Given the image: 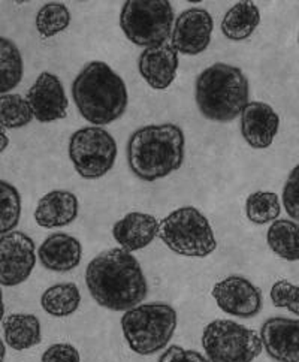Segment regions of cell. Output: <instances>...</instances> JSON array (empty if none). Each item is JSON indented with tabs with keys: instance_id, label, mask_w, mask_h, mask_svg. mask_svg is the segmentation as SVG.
Wrapping results in <instances>:
<instances>
[{
	"instance_id": "obj_1",
	"label": "cell",
	"mask_w": 299,
	"mask_h": 362,
	"mask_svg": "<svg viewBox=\"0 0 299 362\" xmlns=\"http://www.w3.org/2000/svg\"><path fill=\"white\" fill-rule=\"evenodd\" d=\"M86 284L92 298L111 312L132 310L148 293V283L141 264L122 247L98 255L87 265Z\"/></svg>"
},
{
	"instance_id": "obj_2",
	"label": "cell",
	"mask_w": 299,
	"mask_h": 362,
	"mask_svg": "<svg viewBox=\"0 0 299 362\" xmlns=\"http://www.w3.org/2000/svg\"><path fill=\"white\" fill-rule=\"evenodd\" d=\"M183 129L174 123L144 126L129 138L126 154L131 171L153 183L178 171L184 162Z\"/></svg>"
},
{
	"instance_id": "obj_3",
	"label": "cell",
	"mask_w": 299,
	"mask_h": 362,
	"mask_svg": "<svg viewBox=\"0 0 299 362\" xmlns=\"http://www.w3.org/2000/svg\"><path fill=\"white\" fill-rule=\"evenodd\" d=\"M72 98L83 117L96 126L119 120L127 110L129 95L122 76L105 62H90L76 75Z\"/></svg>"
},
{
	"instance_id": "obj_4",
	"label": "cell",
	"mask_w": 299,
	"mask_h": 362,
	"mask_svg": "<svg viewBox=\"0 0 299 362\" xmlns=\"http://www.w3.org/2000/svg\"><path fill=\"white\" fill-rule=\"evenodd\" d=\"M250 86L244 72L232 64L214 63L202 71L194 84V99L206 120L229 123L249 103Z\"/></svg>"
},
{
	"instance_id": "obj_5",
	"label": "cell",
	"mask_w": 299,
	"mask_h": 362,
	"mask_svg": "<svg viewBox=\"0 0 299 362\" xmlns=\"http://www.w3.org/2000/svg\"><path fill=\"white\" fill-rule=\"evenodd\" d=\"M177 312L165 303L139 304L122 317V331L129 347L138 355L158 354L168 346L177 329Z\"/></svg>"
},
{
	"instance_id": "obj_6",
	"label": "cell",
	"mask_w": 299,
	"mask_h": 362,
	"mask_svg": "<svg viewBox=\"0 0 299 362\" xmlns=\"http://www.w3.org/2000/svg\"><path fill=\"white\" fill-rule=\"evenodd\" d=\"M158 237L169 250L187 257H206L217 247L210 222L194 206H181L162 218Z\"/></svg>"
},
{
	"instance_id": "obj_7",
	"label": "cell",
	"mask_w": 299,
	"mask_h": 362,
	"mask_svg": "<svg viewBox=\"0 0 299 362\" xmlns=\"http://www.w3.org/2000/svg\"><path fill=\"white\" fill-rule=\"evenodd\" d=\"M174 9L168 0H129L122 8L120 28L138 47L162 45L172 35Z\"/></svg>"
},
{
	"instance_id": "obj_8",
	"label": "cell",
	"mask_w": 299,
	"mask_h": 362,
	"mask_svg": "<svg viewBox=\"0 0 299 362\" xmlns=\"http://www.w3.org/2000/svg\"><path fill=\"white\" fill-rule=\"evenodd\" d=\"M202 347L210 362H253L264 351L261 335L254 329L228 319L208 323Z\"/></svg>"
},
{
	"instance_id": "obj_9",
	"label": "cell",
	"mask_w": 299,
	"mask_h": 362,
	"mask_svg": "<svg viewBox=\"0 0 299 362\" xmlns=\"http://www.w3.org/2000/svg\"><path fill=\"white\" fill-rule=\"evenodd\" d=\"M114 136L99 126L83 127L69 139V159L78 175L98 180L107 175L117 159Z\"/></svg>"
},
{
	"instance_id": "obj_10",
	"label": "cell",
	"mask_w": 299,
	"mask_h": 362,
	"mask_svg": "<svg viewBox=\"0 0 299 362\" xmlns=\"http://www.w3.org/2000/svg\"><path fill=\"white\" fill-rule=\"evenodd\" d=\"M36 265L35 241L24 232L12 230L0 237V284L14 288L24 283Z\"/></svg>"
},
{
	"instance_id": "obj_11",
	"label": "cell",
	"mask_w": 299,
	"mask_h": 362,
	"mask_svg": "<svg viewBox=\"0 0 299 362\" xmlns=\"http://www.w3.org/2000/svg\"><path fill=\"white\" fill-rule=\"evenodd\" d=\"M211 295L222 312L241 319L254 317L261 313L264 305L261 289L241 276H230L217 281Z\"/></svg>"
},
{
	"instance_id": "obj_12",
	"label": "cell",
	"mask_w": 299,
	"mask_h": 362,
	"mask_svg": "<svg viewBox=\"0 0 299 362\" xmlns=\"http://www.w3.org/2000/svg\"><path fill=\"white\" fill-rule=\"evenodd\" d=\"M214 20L204 8H190L177 17L171 35V45L177 53L198 56L211 42Z\"/></svg>"
},
{
	"instance_id": "obj_13",
	"label": "cell",
	"mask_w": 299,
	"mask_h": 362,
	"mask_svg": "<svg viewBox=\"0 0 299 362\" xmlns=\"http://www.w3.org/2000/svg\"><path fill=\"white\" fill-rule=\"evenodd\" d=\"M25 100L29 102L33 119L41 123L61 120L68 114L69 100L63 84L59 76L51 72H42L37 76Z\"/></svg>"
},
{
	"instance_id": "obj_14",
	"label": "cell",
	"mask_w": 299,
	"mask_h": 362,
	"mask_svg": "<svg viewBox=\"0 0 299 362\" xmlns=\"http://www.w3.org/2000/svg\"><path fill=\"white\" fill-rule=\"evenodd\" d=\"M268 356L277 362H299V319L271 317L261 328Z\"/></svg>"
},
{
	"instance_id": "obj_15",
	"label": "cell",
	"mask_w": 299,
	"mask_h": 362,
	"mask_svg": "<svg viewBox=\"0 0 299 362\" xmlns=\"http://www.w3.org/2000/svg\"><path fill=\"white\" fill-rule=\"evenodd\" d=\"M279 127V114L265 102H249L241 112V134L252 148H268L274 142Z\"/></svg>"
},
{
	"instance_id": "obj_16",
	"label": "cell",
	"mask_w": 299,
	"mask_h": 362,
	"mask_svg": "<svg viewBox=\"0 0 299 362\" xmlns=\"http://www.w3.org/2000/svg\"><path fill=\"white\" fill-rule=\"evenodd\" d=\"M180 59L172 45L162 44L142 51L138 69L142 78L154 90H166L177 76Z\"/></svg>"
},
{
	"instance_id": "obj_17",
	"label": "cell",
	"mask_w": 299,
	"mask_h": 362,
	"mask_svg": "<svg viewBox=\"0 0 299 362\" xmlns=\"http://www.w3.org/2000/svg\"><path fill=\"white\" fill-rule=\"evenodd\" d=\"M160 222L151 214L129 213L112 228V235L126 252L146 249L159 235Z\"/></svg>"
},
{
	"instance_id": "obj_18",
	"label": "cell",
	"mask_w": 299,
	"mask_h": 362,
	"mask_svg": "<svg viewBox=\"0 0 299 362\" xmlns=\"http://www.w3.org/2000/svg\"><path fill=\"white\" fill-rule=\"evenodd\" d=\"M37 257L44 268L56 273H68L81 264L83 245L75 237L57 232L41 244Z\"/></svg>"
},
{
	"instance_id": "obj_19",
	"label": "cell",
	"mask_w": 299,
	"mask_h": 362,
	"mask_svg": "<svg viewBox=\"0 0 299 362\" xmlns=\"http://www.w3.org/2000/svg\"><path fill=\"white\" fill-rule=\"evenodd\" d=\"M80 211V202L72 192L53 190L39 199L35 210V221L41 228H63L75 222Z\"/></svg>"
},
{
	"instance_id": "obj_20",
	"label": "cell",
	"mask_w": 299,
	"mask_h": 362,
	"mask_svg": "<svg viewBox=\"0 0 299 362\" xmlns=\"http://www.w3.org/2000/svg\"><path fill=\"white\" fill-rule=\"evenodd\" d=\"M6 344L14 351H28L42 341L41 322L33 315L14 313L4 320Z\"/></svg>"
},
{
	"instance_id": "obj_21",
	"label": "cell",
	"mask_w": 299,
	"mask_h": 362,
	"mask_svg": "<svg viewBox=\"0 0 299 362\" xmlns=\"http://www.w3.org/2000/svg\"><path fill=\"white\" fill-rule=\"evenodd\" d=\"M261 24V12L254 2H238L223 17L222 32L230 41H245Z\"/></svg>"
},
{
	"instance_id": "obj_22",
	"label": "cell",
	"mask_w": 299,
	"mask_h": 362,
	"mask_svg": "<svg viewBox=\"0 0 299 362\" xmlns=\"http://www.w3.org/2000/svg\"><path fill=\"white\" fill-rule=\"evenodd\" d=\"M266 243L281 259L299 261V223L288 218H277L268 229Z\"/></svg>"
},
{
	"instance_id": "obj_23",
	"label": "cell",
	"mask_w": 299,
	"mask_h": 362,
	"mask_svg": "<svg viewBox=\"0 0 299 362\" xmlns=\"http://www.w3.org/2000/svg\"><path fill=\"white\" fill-rule=\"evenodd\" d=\"M81 303V292L75 283H57L41 296V305L53 317L74 315Z\"/></svg>"
},
{
	"instance_id": "obj_24",
	"label": "cell",
	"mask_w": 299,
	"mask_h": 362,
	"mask_svg": "<svg viewBox=\"0 0 299 362\" xmlns=\"http://www.w3.org/2000/svg\"><path fill=\"white\" fill-rule=\"evenodd\" d=\"M24 64L20 48L8 37L0 36V96L8 95L23 80Z\"/></svg>"
},
{
	"instance_id": "obj_25",
	"label": "cell",
	"mask_w": 299,
	"mask_h": 362,
	"mask_svg": "<svg viewBox=\"0 0 299 362\" xmlns=\"http://www.w3.org/2000/svg\"><path fill=\"white\" fill-rule=\"evenodd\" d=\"M280 211V198L274 192H254L245 201L247 218L254 225L276 222Z\"/></svg>"
},
{
	"instance_id": "obj_26",
	"label": "cell",
	"mask_w": 299,
	"mask_h": 362,
	"mask_svg": "<svg viewBox=\"0 0 299 362\" xmlns=\"http://www.w3.org/2000/svg\"><path fill=\"white\" fill-rule=\"evenodd\" d=\"M71 24V11L63 4H47L37 11L36 29L44 40H49Z\"/></svg>"
},
{
	"instance_id": "obj_27",
	"label": "cell",
	"mask_w": 299,
	"mask_h": 362,
	"mask_svg": "<svg viewBox=\"0 0 299 362\" xmlns=\"http://www.w3.org/2000/svg\"><path fill=\"white\" fill-rule=\"evenodd\" d=\"M33 120L29 102L20 95L0 96V126L4 129H20Z\"/></svg>"
},
{
	"instance_id": "obj_28",
	"label": "cell",
	"mask_w": 299,
	"mask_h": 362,
	"mask_svg": "<svg viewBox=\"0 0 299 362\" xmlns=\"http://www.w3.org/2000/svg\"><path fill=\"white\" fill-rule=\"evenodd\" d=\"M21 217V195L16 186L0 180V235L16 229Z\"/></svg>"
},
{
	"instance_id": "obj_29",
	"label": "cell",
	"mask_w": 299,
	"mask_h": 362,
	"mask_svg": "<svg viewBox=\"0 0 299 362\" xmlns=\"http://www.w3.org/2000/svg\"><path fill=\"white\" fill-rule=\"evenodd\" d=\"M271 301L279 308H288L299 316V286L288 280H279L271 288Z\"/></svg>"
},
{
	"instance_id": "obj_30",
	"label": "cell",
	"mask_w": 299,
	"mask_h": 362,
	"mask_svg": "<svg viewBox=\"0 0 299 362\" xmlns=\"http://www.w3.org/2000/svg\"><path fill=\"white\" fill-rule=\"evenodd\" d=\"M283 206L291 218L299 222V163L286 180L283 187Z\"/></svg>"
},
{
	"instance_id": "obj_31",
	"label": "cell",
	"mask_w": 299,
	"mask_h": 362,
	"mask_svg": "<svg viewBox=\"0 0 299 362\" xmlns=\"http://www.w3.org/2000/svg\"><path fill=\"white\" fill-rule=\"evenodd\" d=\"M41 362H81L80 352L69 343H57L44 352Z\"/></svg>"
},
{
	"instance_id": "obj_32",
	"label": "cell",
	"mask_w": 299,
	"mask_h": 362,
	"mask_svg": "<svg viewBox=\"0 0 299 362\" xmlns=\"http://www.w3.org/2000/svg\"><path fill=\"white\" fill-rule=\"evenodd\" d=\"M159 362H208V359L197 351H190V349H183L174 344L162 354Z\"/></svg>"
},
{
	"instance_id": "obj_33",
	"label": "cell",
	"mask_w": 299,
	"mask_h": 362,
	"mask_svg": "<svg viewBox=\"0 0 299 362\" xmlns=\"http://www.w3.org/2000/svg\"><path fill=\"white\" fill-rule=\"evenodd\" d=\"M9 146V138L5 132V129L0 126V153H4Z\"/></svg>"
},
{
	"instance_id": "obj_34",
	"label": "cell",
	"mask_w": 299,
	"mask_h": 362,
	"mask_svg": "<svg viewBox=\"0 0 299 362\" xmlns=\"http://www.w3.org/2000/svg\"><path fill=\"white\" fill-rule=\"evenodd\" d=\"M5 316V304H4V292L0 289V322L4 320Z\"/></svg>"
},
{
	"instance_id": "obj_35",
	"label": "cell",
	"mask_w": 299,
	"mask_h": 362,
	"mask_svg": "<svg viewBox=\"0 0 299 362\" xmlns=\"http://www.w3.org/2000/svg\"><path fill=\"white\" fill-rule=\"evenodd\" d=\"M5 356H6V347L4 340L0 339V362H5Z\"/></svg>"
},
{
	"instance_id": "obj_36",
	"label": "cell",
	"mask_w": 299,
	"mask_h": 362,
	"mask_svg": "<svg viewBox=\"0 0 299 362\" xmlns=\"http://www.w3.org/2000/svg\"><path fill=\"white\" fill-rule=\"evenodd\" d=\"M298 42H299V36H298Z\"/></svg>"
}]
</instances>
